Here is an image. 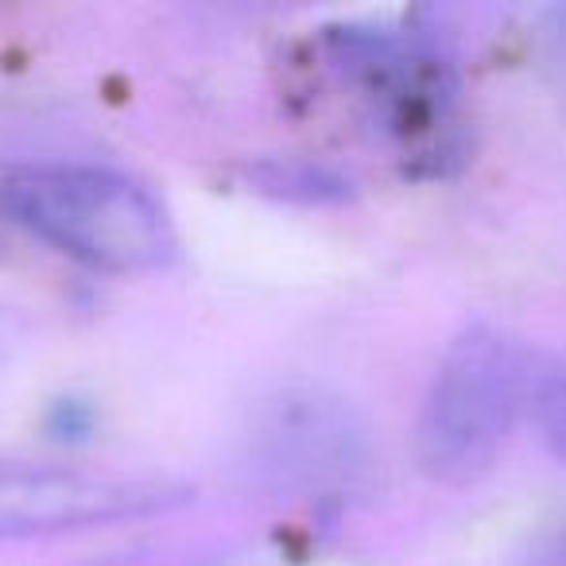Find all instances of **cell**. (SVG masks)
I'll return each mask as SVG.
<instances>
[{"instance_id":"8992f818","label":"cell","mask_w":566,"mask_h":566,"mask_svg":"<svg viewBox=\"0 0 566 566\" xmlns=\"http://www.w3.org/2000/svg\"><path fill=\"white\" fill-rule=\"evenodd\" d=\"M17 326H12V318L0 311V380H4V369L12 365V354H17Z\"/></svg>"},{"instance_id":"6da1fadb","label":"cell","mask_w":566,"mask_h":566,"mask_svg":"<svg viewBox=\"0 0 566 566\" xmlns=\"http://www.w3.org/2000/svg\"><path fill=\"white\" fill-rule=\"evenodd\" d=\"M0 213L78 264L156 272L179 249L148 182L97 164H28L0 179Z\"/></svg>"},{"instance_id":"277c9868","label":"cell","mask_w":566,"mask_h":566,"mask_svg":"<svg viewBox=\"0 0 566 566\" xmlns=\"http://www.w3.org/2000/svg\"><path fill=\"white\" fill-rule=\"evenodd\" d=\"M187 504V485L113 465L0 454V539L86 532Z\"/></svg>"},{"instance_id":"5b68a950","label":"cell","mask_w":566,"mask_h":566,"mask_svg":"<svg viewBox=\"0 0 566 566\" xmlns=\"http://www.w3.org/2000/svg\"><path fill=\"white\" fill-rule=\"evenodd\" d=\"M527 411L539 427L543 442L566 458V354L551 357L547 365L532 373V392H527Z\"/></svg>"},{"instance_id":"7a4b0ae2","label":"cell","mask_w":566,"mask_h":566,"mask_svg":"<svg viewBox=\"0 0 566 566\" xmlns=\"http://www.w3.org/2000/svg\"><path fill=\"white\" fill-rule=\"evenodd\" d=\"M535 365L509 331L473 323L442 354L416 423V458L427 478L465 485L501 462Z\"/></svg>"},{"instance_id":"3957f363","label":"cell","mask_w":566,"mask_h":566,"mask_svg":"<svg viewBox=\"0 0 566 566\" xmlns=\"http://www.w3.org/2000/svg\"><path fill=\"white\" fill-rule=\"evenodd\" d=\"M331 66L373 128L408 159L450 151L458 82L454 66L423 32L392 24H346L326 35Z\"/></svg>"}]
</instances>
